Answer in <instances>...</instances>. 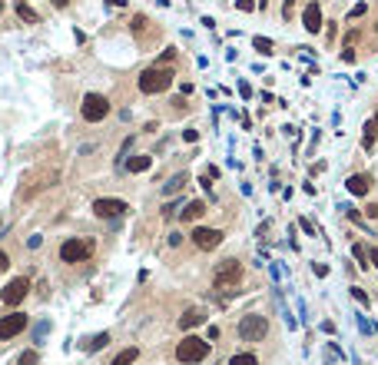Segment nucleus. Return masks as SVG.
<instances>
[{
    "mask_svg": "<svg viewBox=\"0 0 378 365\" xmlns=\"http://www.w3.org/2000/svg\"><path fill=\"white\" fill-rule=\"evenodd\" d=\"M24 329H27V315H24V312H7V315H0V342L20 335Z\"/></svg>",
    "mask_w": 378,
    "mask_h": 365,
    "instance_id": "nucleus-8",
    "label": "nucleus"
},
{
    "mask_svg": "<svg viewBox=\"0 0 378 365\" xmlns=\"http://www.w3.org/2000/svg\"><path fill=\"white\" fill-rule=\"evenodd\" d=\"M206 355H209V339H199V335H186L176 346V362H183V365H196Z\"/></svg>",
    "mask_w": 378,
    "mask_h": 365,
    "instance_id": "nucleus-2",
    "label": "nucleus"
},
{
    "mask_svg": "<svg viewBox=\"0 0 378 365\" xmlns=\"http://www.w3.org/2000/svg\"><path fill=\"white\" fill-rule=\"evenodd\" d=\"M80 116L87 123L107 120V116H110V100L103 93H87V96H83V103H80Z\"/></svg>",
    "mask_w": 378,
    "mask_h": 365,
    "instance_id": "nucleus-5",
    "label": "nucleus"
},
{
    "mask_svg": "<svg viewBox=\"0 0 378 365\" xmlns=\"http://www.w3.org/2000/svg\"><path fill=\"white\" fill-rule=\"evenodd\" d=\"M93 256V239H67V242H60V262H70V266H76V262H87V259Z\"/></svg>",
    "mask_w": 378,
    "mask_h": 365,
    "instance_id": "nucleus-4",
    "label": "nucleus"
},
{
    "mask_svg": "<svg viewBox=\"0 0 378 365\" xmlns=\"http://www.w3.org/2000/svg\"><path fill=\"white\" fill-rule=\"evenodd\" d=\"M352 256L359 259V266H368V262H365V259H368V249H365V246H352Z\"/></svg>",
    "mask_w": 378,
    "mask_h": 365,
    "instance_id": "nucleus-24",
    "label": "nucleus"
},
{
    "mask_svg": "<svg viewBox=\"0 0 378 365\" xmlns=\"http://www.w3.org/2000/svg\"><path fill=\"white\" fill-rule=\"evenodd\" d=\"M27 292H30V282H27L24 276H17V279H10V282L4 286V292H0V302L4 306H20L27 299Z\"/></svg>",
    "mask_w": 378,
    "mask_h": 365,
    "instance_id": "nucleus-7",
    "label": "nucleus"
},
{
    "mask_svg": "<svg viewBox=\"0 0 378 365\" xmlns=\"http://www.w3.org/2000/svg\"><path fill=\"white\" fill-rule=\"evenodd\" d=\"M17 13H20V20H27V24H37V13H33V7L30 4H24V0H17Z\"/></svg>",
    "mask_w": 378,
    "mask_h": 365,
    "instance_id": "nucleus-18",
    "label": "nucleus"
},
{
    "mask_svg": "<svg viewBox=\"0 0 378 365\" xmlns=\"http://www.w3.org/2000/svg\"><path fill=\"white\" fill-rule=\"evenodd\" d=\"M296 4H299V0H285V4H282V17H285V20L296 17Z\"/></svg>",
    "mask_w": 378,
    "mask_h": 365,
    "instance_id": "nucleus-25",
    "label": "nucleus"
},
{
    "mask_svg": "<svg viewBox=\"0 0 378 365\" xmlns=\"http://www.w3.org/2000/svg\"><path fill=\"white\" fill-rule=\"evenodd\" d=\"M345 189H348L352 196H365L368 189H372V179H368L365 173H352V176L345 179Z\"/></svg>",
    "mask_w": 378,
    "mask_h": 365,
    "instance_id": "nucleus-12",
    "label": "nucleus"
},
{
    "mask_svg": "<svg viewBox=\"0 0 378 365\" xmlns=\"http://www.w3.org/2000/svg\"><path fill=\"white\" fill-rule=\"evenodd\" d=\"M302 27H305L309 33H319V30H322V7L315 4V0H312V4H305V10H302Z\"/></svg>",
    "mask_w": 378,
    "mask_h": 365,
    "instance_id": "nucleus-11",
    "label": "nucleus"
},
{
    "mask_svg": "<svg viewBox=\"0 0 378 365\" xmlns=\"http://www.w3.org/2000/svg\"><path fill=\"white\" fill-rule=\"evenodd\" d=\"M236 10H256V0H236Z\"/></svg>",
    "mask_w": 378,
    "mask_h": 365,
    "instance_id": "nucleus-26",
    "label": "nucleus"
},
{
    "mask_svg": "<svg viewBox=\"0 0 378 365\" xmlns=\"http://www.w3.org/2000/svg\"><path fill=\"white\" fill-rule=\"evenodd\" d=\"M375 120H378V116H375Z\"/></svg>",
    "mask_w": 378,
    "mask_h": 365,
    "instance_id": "nucleus-35",
    "label": "nucleus"
},
{
    "mask_svg": "<svg viewBox=\"0 0 378 365\" xmlns=\"http://www.w3.org/2000/svg\"><path fill=\"white\" fill-rule=\"evenodd\" d=\"M37 362H40V355L33 352V349H30V352H24V355L17 359V365H37Z\"/></svg>",
    "mask_w": 378,
    "mask_h": 365,
    "instance_id": "nucleus-23",
    "label": "nucleus"
},
{
    "mask_svg": "<svg viewBox=\"0 0 378 365\" xmlns=\"http://www.w3.org/2000/svg\"><path fill=\"white\" fill-rule=\"evenodd\" d=\"M206 322V312L202 309H186L183 315H179V329L183 332H189V329H196V326H202Z\"/></svg>",
    "mask_w": 378,
    "mask_h": 365,
    "instance_id": "nucleus-13",
    "label": "nucleus"
},
{
    "mask_svg": "<svg viewBox=\"0 0 378 365\" xmlns=\"http://www.w3.org/2000/svg\"><path fill=\"white\" fill-rule=\"evenodd\" d=\"M265 4H269V0H256V7H265Z\"/></svg>",
    "mask_w": 378,
    "mask_h": 365,
    "instance_id": "nucleus-34",
    "label": "nucleus"
},
{
    "mask_svg": "<svg viewBox=\"0 0 378 365\" xmlns=\"http://www.w3.org/2000/svg\"><path fill=\"white\" fill-rule=\"evenodd\" d=\"M375 133H378V120H372L365 126V139H362V143H365V150H372L375 146Z\"/></svg>",
    "mask_w": 378,
    "mask_h": 365,
    "instance_id": "nucleus-21",
    "label": "nucleus"
},
{
    "mask_svg": "<svg viewBox=\"0 0 378 365\" xmlns=\"http://www.w3.org/2000/svg\"><path fill=\"white\" fill-rule=\"evenodd\" d=\"M229 365H259V359L252 352H239V355H233L229 359Z\"/></svg>",
    "mask_w": 378,
    "mask_h": 365,
    "instance_id": "nucleus-20",
    "label": "nucleus"
},
{
    "mask_svg": "<svg viewBox=\"0 0 378 365\" xmlns=\"http://www.w3.org/2000/svg\"><path fill=\"white\" fill-rule=\"evenodd\" d=\"M239 339L242 342H262L265 335H269V319L265 315H259V312H252V315H242L239 319Z\"/></svg>",
    "mask_w": 378,
    "mask_h": 365,
    "instance_id": "nucleus-3",
    "label": "nucleus"
},
{
    "mask_svg": "<svg viewBox=\"0 0 378 365\" xmlns=\"http://www.w3.org/2000/svg\"><path fill=\"white\" fill-rule=\"evenodd\" d=\"M53 4H57V7H67V4H70V0H53Z\"/></svg>",
    "mask_w": 378,
    "mask_h": 365,
    "instance_id": "nucleus-33",
    "label": "nucleus"
},
{
    "mask_svg": "<svg viewBox=\"0 0 378 365\" xmlns=\"http://www.w3.org/2000/svg\"><path fill=\"white\" fill-rule=\"evenodd\" d=\"M183 186H186V173H176V176H173V179L163 186V193H166V196H170V193H179Z\"/></svg>",
    "mask_w": 378,
    "mask_h": 365,
    "instance_id": "nucleus-19",
    "label": "nucleus"
},
{
    "mask_svg": "<svg viewBox=\"0 0 378 365\" xmlns=\"http://www.w3.org/2000/svg\"><path fill=\"white\" fill-rule=\"evenodd\" d=\"M352 299H355V302H362V306H368V296L362 289H352Z\"/></svg>",
    "mask_w": 378,
    "mask_h": 365,
    "instance_id": "nucleus-27",
    "label": "nucleus"
},
{
    "mask_svg": "<svg viewBox=\"0 0 378 365\" xmlns=\"http://www.w3.org/2000/svg\"><path fill=\"white\" fill-rule=\"evenodd\" d=\"M193 242L196 249H216V246L222 242V229H213V226H196L193 229Z\"/></svg>",
    "mask_w": 378,
    "mask_h": 365,
    "instance_id": "nucleus-9",
    "label": "nucleus"
},
{
    "mask_svg": "<svg viewBox=\"0 0 378 365\" xmlns=\"http://www.w3.org/2000/svg\"><path fill=\"white\" fill-rule=\"evenodd\" d=\"M252 47H256L259 53H272V50H276V47H272V40H269V37H256V40H252Z\"/></svg>",
    "mask_w": 378,
    "mask_h": 365,
    "instance_id": "nucleus-22",
    "label": "nucleus"
},
{
    "mask_svg": "<svg viewBox=\"0 0 378 365\" xmlns=\"http://www.w3.org/2000/svg\"><path fill=\"white\" fill-rule=\"evenodd\" d=\"M107 4H113V7H126V0H107Z\"/></svg>",
    "mask_w": 378,
    "mask_h": 365,
    "instance_id": "nucleus-32",
    "label": "nucleus"
},
{
    "mask_svg": "<svg viewBox=\"0 0 378 365\" xmlns=\"http://www.w3.org/2000/svg\"><path fill=\"white\" fill-rule=\"evenodd\" d=\"M136 359H139V349H136V346H130V349H123V352L116 355V359L110 362V365H133Z\"/></svg>",
    "mask_w": 378,
    "mask_h": 365,
    "instance_id": "nucleus-16",
    "label": "nucleus"
},
{
    "mask_svg": "<svg viewBox=\"0 0 378 365\" xmlns=\"http://www.w3.org/2000/svg\"><path fill=\"white\" fill-rule=\"evenodd\" d=\"M150 166H153V156L139 153V156H130V159H126V163H123V170H126V173H146Z\"/></svg>",
    "mask_w": 378,
    "mask_h": 365,
    "instance_id": "nucleus-14",
    "label": "nucleus"
},
{
    "mask_svg": "<svg viewBox=\"0 0 378 365\" xmlns=\"http://www.w3.org/2000/svg\"><path fill=\"white\" fill-rule=\"evenodd\" d=\"M202 213H206V202L193 199V202H186V206L179 209V219H183V222H193V219H199Z\"/></svg>",
    "mask_w": 378,
    "mask_h": 365,
    "instance_id": "nucleus-15",
    "label": "nucleus"
},
{
    "mask_svg": "<svg viewBox=\"0 0 378 365\" xmlns=\"http://www.w3.org/2000/svg\"><path fill=\"white\" fill-rule=\"evenodd\" d=\"M7 266H10V256H7V252H4V249H0V272H4V269H7Z\"/></svg>",
    "mask_w": 378,
    "mask_h": 365,
    "instance_id": "nucleus-28",
    "label": "nucleus"
},
{
    "mask_svg": "<svg viewBox=\"0 0 378 365\" xmlns=\"http://www.w3.org/2000/svg\"><path fill=\"white\" fill-rule=\"evenodd\" d=\"M368 259H372V266L378 269V249H368Z\"/></svg>",
    "mask_w": 378,
    "mask_h": 365,
    "instance_id": "nucleus-31",
    "label": "nucleus"
},
{
    "mask_svg": "<svg viewBox=\"0 0 378 365\" xmlns=\"http://www.w3.org/2000/svg\"><path fill=\"white\" fill-rule=\"evenodd\" d=\"M146 27V17H133V30H143Z\"/></svg>",
    "mask_w": 378,
    "mask_h": 365,
    "instance_id": "nucleus-29",
    "label": "nucleus"
},
{
    "mask_svg": "<svg viewBox=\"0 0 378 365\" xmlns=\"http://www.w3.org/2000/svg\"><path fill=\"white\" fill-rule=\"evenodd\" d=\"M126 209H130V206H126L123 199H110V196H103V199L93 202V213L100 216V219H116V216H123Z\"/></svg>",
    "mask_w": 378,
    "mask_h": 365,
    "instance_id": "nucleus-10",
    "label": "nucleus"
},
{
    "mask_svg": "<svg viewBox=\"0 0 378 365\" xmlns=\"http://www.w3.org/2000/svg\"><path fill=\"white\" fill-rule=\"evenodd\" d=\"M107 342H110V332H100V335H93V339H87V346H83V349H87V352H100Z\"/></svg>",
    "mask_w": 378,
    "mask_h": 365,
    "instance_id": "nucleus-17",
    "label": "nucleus"
},
{
    "mask_svg": "<svg viewBox=\"0 0 378 365\" xmlns=\"http://www.w3.org/2000/svg\"><path fill=\"white\" fill-rule=\"evenodd\" d=\"M173 70L170 67H150V70H143L139 73V90L143 93H163V90H170L173 87Z\"/></svg>",
    "mask_w": 378,
    "mask_h": 365,
    "instance_id": "nucleus-1",
    "label": "nucleus"
},
{
    "mask_svg": "<svg viewBox=\"0 0 378 365\" xmlns=\"http://www.w3.org/2000/svg\"><path fill=\"white\" fill-rule=\"evenodd\" d=\"M183 139H186V143H193V139H199V133H196V130H186Z\"/></svg>",
    "mask_w": 378,
    "mask_h": 365,
    "instance_id": "nucleus-30",
    "label": "nucleus"
},
{
    "mask_svg": "<svg viewBox=\"0 0 378 365\" xmlns=\"http://www.w3.org/2000/svg\"><path fill=\"white\" fill-rule=\"evenodd\" d=\"M242 282V262L239 259H222L216 266V289H226V286H239Z\"/></svg>",
    "mask_w": 378,
    "mask_h": 365,
    "instance_id": "nucleus-6",
    "label": "nucleus"
}]
</instances>
